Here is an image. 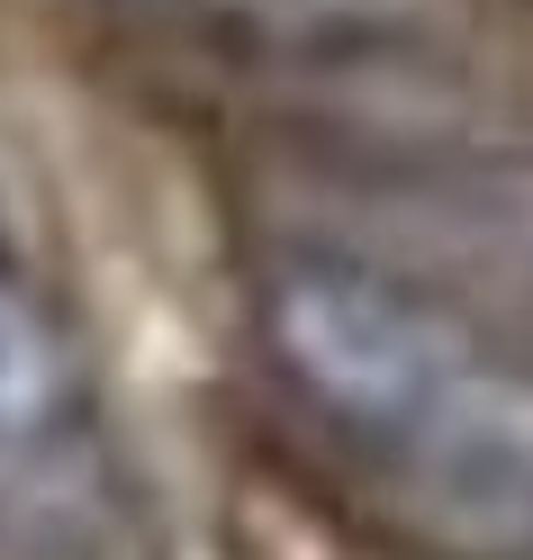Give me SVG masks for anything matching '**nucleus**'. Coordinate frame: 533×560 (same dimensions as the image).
Listing matches in <instances>:
<instances>
[{"mask_svg": "<svg viewBox=\"0 0 533 560\" xmlns=\"http://www.w3.org/2000/svg\"><path fill=\"white\" fill-rule=\"evenodd\" d=\"M271 353L299 389L407 462L425 524L452 551H533V380L507 371L407 280L344 254H290L263 290Z\"/></svg>", "mask_w": 533, "mask_h": 560, "instance_id": "nucleus-1", "label": "nucleus"}, {"mask_svg": "<svg viewBox=\"0 0 533 560\" xmlns=\"http://www.w3.org/2000/svg\"><path fill=\"white\" fill-rule=\"evenodd\" d=\"M73 407V343L46 317L37 290L0 280V452H27Z\"/></svg>", "mask_w": 533, "mask_h": 560, "instance_id": "nucleus-2", "label": "nucleus"}, {"mask_svg": "<svg viewBox=\"0 0 533 560\" xmlns=\"http://www.w3.org/2000/svg\"><path fill=\"white\" fill-rule=\"evenodd\" d=\"M488 226H497V244L524 262V280H533V163H507L488 182Z\"/></svg>", "mask_w": 533, "mask_h": 560, "instance_id": "nucleus-3", "label": "nucleus"}]
</instances>
